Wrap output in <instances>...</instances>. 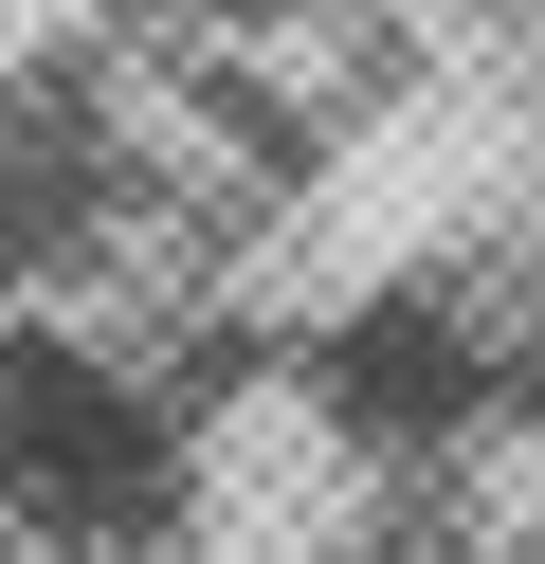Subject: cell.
<instances>
[{
    "label": "cell",
    "instance_id": "1",
    "mask_svg": "<svg viewBox=\"0 0 545 564\" xmlns=\"http://www.w3.org/2000/svg\"><path fill=\"white\" fill-rule=\"evenodd\" d=\"M164 219H182L164 110L109 55H19L0 74V310H91Z\"/></svg>",
    "mask_w": 545,
    "mask_h": 564
}]
</instances>
